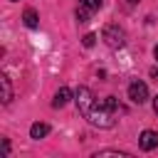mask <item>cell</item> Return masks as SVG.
Returning a JSON list of instances; mask_svg holds the SVG:
<instances>
[{"label": "cell", "mask_w": 158, "mask_h": 158, "mask_svg": "<svg viewBox=\"0 0 158 158\" xmlns=\"http://www.w3.org/2000/svg\"><path fill=\"white\" fill-rule=\"evenodd\" d=\"M74 101L79 114L96 128H111L114 126V111L109 109L106 99H96L89 86H79L74 91Z\"/></svg>", "instance_id": "obj_1"}, {"label": "cell", "mask_w": 158, "mask_h": 158, "mask_svg": "<svg viewBox=\"0 0 158 158\" xmlns=\"http://www.w3.org/2000/svg\"><path fill=\"white\" fill-rule=\"evenodd\" d=\"M101 40H104L111 49H118V47L126 44V32H123L118 25H106L104 32H101Z\"/></svg>", "instance_id": "obj_2"}, {"label": "cell", "mask_w": 158, "mask_h": 158, "mask_svg": "<svg viewBox=\"0 0 158 158\" xmlns=\"http://www.w3.org/2000/svg\"><path fill=\"white\" fill-rule=\"evenodd\" d=\"M101 2H104V0H81L79 7H77V20H79V22H86V20L101 7Z\"/></svg>", "instance_id": "obj_3"}, {"label": "cell", "mask_w": 158, "mask_h": 158, "mask_svg": "<svg viewBox=\"0 0 158 158\" xmlns=\"http://www.w3.org/2000/svg\"><path fill=\"white\" fill-rule=\"evenodd\" d=\"M128 99H131L133 104H143V101L148 99V86H146L143 81H131V84H128Z\"/></svg>", "instance_id": "obj_4"}, {"label": "cell", "mask_w": 158, "mask_h": 158, "mask_svg": "<svg viewBox=\"0 0 158 158\" xmlns=\"http://www.w3.org/2000/svg\"><path fill=\"white\" fill-rule=\"evenodd\" d=\"M138 146H141L143 151H153V148L158 146V133H156V131H151V128H148V131H143V133L138 136Z\"/></svg>", "instance_id": "obj_5"}, {"label": "cell", "mask_w": 158, "mask_h": 158, "mask_svg": "<svg viewBox=\"0 0 158 158\" xmlns=\"http://www.w3.org/2000/svg\"><path fill=\"white\" fill-rule=\"evenodd\" d=\"M69 99H72V89L69 86H59L57 94H54V99H52V106L54 109H62V106L69 104Z\"/></svg>", "instance_id": "obj_6"}, {"label": "cell", "mask_w": 158, "mask_h": 158, "mask_svg": "<svg viewBox=\"0 0 158 158\" xmlns=\"http://www.w3.org/2000/svg\"><path fill=\"white\" fill-rule=\"evenodd\" d=\"M0 86H2V104H10L12 101V86H10V77H0Z\"/></svg>", "instance_id": "obj_7"}, {"label": "cell", "mask_w": 158, "mask_h": 158, "mask_svg": "<svg viewBox=\"0 0 158 158\" xmlns=\"http://www.w3.org/2000/svg\"><path fill=\"white\" fill-rule=\"evenodd\" d=\"M47 133H49V126H47V123H40V121H37V123H32V126H30V136H32V138H37V141H40V138H44Z\"/></svg>", "instance_id": "obj_8"}, {"label": "cell", "mask_w": 158, "mask_h": 158, "mask_svg": "<svg viewBox=\"0 0 158 158\" xmlns=\"http://www.w3.org/2000/svg\"><path fill=\"white\" fill-rule=\"evenodd\" d=\"M22 20H25V25H27V27H32V30H35V27L40 25V17H37V12H35L32 7H30V10H25Z\"/></svg>", "instance_id": "obj_9"}, {"label": "cell", "mask_w": 158, "mask_h": 158, "mask_svg": "<svg viewBox=\"0 0 158 158\" xmlns=\"http://www.w3.org/2000/svg\"><path fill=\"white\" fill-rule=\"evenodd\" d=\"M106 156H111V158H128V153H116V151H101V153H96V158H106Z\"/></svg>", "instance_id": "obj_10"}, {"label": "cell", "mask_w": 158, "mask_h": 158, "mask_svg": "<svg viewBox=\"0 0 158 158\" xmlns=\"http://www.w3.org/2000/svg\"><path fill=\"white\" fill-rule=\"evenodd\" d=\"M81 42H84V47H94V42H96V35H94V32H86V35L81 37Z\"/></svg>", "instance_id": "obj_11"}, {"label": "cell", "mask_w": 158, "mask_h": 158, "mask_svg": "<svg viewBox=\"0 0 158 158\" xmlns=\"http://www.w3.org/2000/svg\"><path fill=\"white\" fill-rule=\"evenodd\" d=\"M153 109H156V114H158V96L153 99Z\"/></svg>", "instance_id": "obj_12"}, {"label": "cell", "mask_w": 158, "mask_h": 158, "mask_svg": "<svg viewBox=\"0 0 158 158\" xmlns=\"http://www.w3.org/2000/svg\"><path fill=\"white\" fill-rule=\"evenodd\" d=\"M153 54H156V59H158V44H156V49H153Z\"/></svg>", "instance_id": "obj_13"}, {"label": "cell", "mask_w": 158, "mask_h": 158, "mask_svg": "<svg viewBox=\"0 0 158 158\" xmlns=\"http://www.w3.org/2000/svg\"><path fill=\"white\" fill-rule=\"evenodd\" d=\"M136 2H138V0H128V5H136Z\"/></svg>", "instance_id": "obj_14"}, {"label": "cell", "mask_w": 158, "mask_h": 158, "mask_svg": "<svg viewBox=\"0 0 158 158\" xmlns=\"http://www.w3.org/2000/svg\"><path fill=\"white\" fill-rule=\"evenodd\" d=\"M153 77H156V79H158V69H153Z\"/></svg>", "instance_id": "obj_15"}, {"label": "cell", "mask_w": 158, "mask_h": 158, "mask_svg": "<svg viewBox=\"0 0 158 158\" xmlns=\"http://www.w3.org/2000/svg\"><path fill=\"white\" fill-rule=\"evenodd\" d=\"M12 2H17V0H12Z\"/></svg>", "instance_id": "obj_16"}]
</instances>
